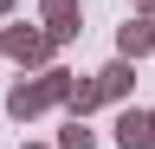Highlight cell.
Returning <instances> with one entry per match:
<instances>
[{
    "label": "cell",
    "instance_id": "obj_11",
    "mask_svg": "<svg viewBox=\"0 0 155 149\" xmlns=\"http://www.w3.org/2000/svg\"><path fill=\"white\" fill-rule=\"evenodd\" d=\"M149 149H155V110H149Z\"/></svg>",
    "mask_w": 155,
    "mask_h": 149
},
{
    "label": "cell",
    "instance_id": "obj_4",
    "mask_svg": "<svg viewBox=\"0 0 155 149\" xmlns=\"http://www.w3.org/2000/svg\"><path fill=\"white\" fill-rule=\"evenodd\" d=\"M91 78H97V97H104V104H123L129 91H136V65L129 59H110L104 71H91Z\"/></svg>",
    "mask_w": 155,
    "mask_h": 149
},
{
    "label": "cell",
    "instance_id": "obj_7",
    "mask_svg": "<svg viewBox=\"0 0 155 149\" xmlns=\"http://www.w3.org/2000/svg\"><path fill=\"white\" fill-rule=\"evenodd\" d=\"M97 104H104V97H97V78H78V91H71V104H65V117H91Z\"/></svg>",
    "mask_w": 155,
    "mask_h": 149
},
{
    "label": "cell",
    "instance_id": "obj_5",
    "mask_svg": "<svg viewBox=\"0 0 155 149\" xmlns=\"http://www.w3.org/2000/svg\"><path fill=\"white\" fill-rule=\"evenodd\" d=\"M110 136H116V149H149V110H116Z\"/></svg>",
    "mask_w": 155,
    "mask_h": 149
},
{
    "label": "cell",
    "instance_id": "obj_1",
    "mask_svg": "<svg viewBox=\"0 0 155 149\" xmlns=\"http://www.w3.org/2000/svg\"><path fill=\"white\" fill-rule=\"evenodd\" d=\"M71 91H78V71H65V65H45L39 78H19V84L7 91V117H13V123H32L39 110L71 104Z\"/></svg>",
    "mask_w": 155,
    "mask_h": 149
},
{
    "label": "cell",
    "instance_id": "obj_9",
    "mask_svg": "<svg viewBox=\"0 0 155 149\" xmlns=\"http://www.w3.org/2000/svg\"><path fill=\"white\" fill-rule=\"evenodd\" d=\"M136 13H149V20H155V0H136Z\"/></svg>",
    "mask_w": 155,
    "mask_h": 149
},
{
    "label": "cell",
    "instance_id": "obj_6",
    "mask_svg": "<svg viewBox=\"0 0 155 149\" xmlns=\"http://www.w3.org/2000/svg\"><path fill=\"white\" fill-rule=\"evenodd\" d=\"M58 149H97V130L84 117H65V130H58Z\"/></svg>",
    "mask_w": 155,
    "mask_h": 149
},
{
    "label": "cell",
    "instance_id": "obj_12",
    "mask_svg": "<svg viewBox=\"0 0 155 149\" xmlns=\"http://www.w3.org/2000/svg\"><path fill=\"white\" fill-rule=\"evenodd\" d=\"M19 149H45V143H19Z\"/></svg>",
    "mask_w": 155,
    "mask_h": 149
},
{
    "label": "cell",
    "instance_id": "obj_3",
    "mask_svg": "<svg viewBox=\"0 0 155 149\" xmlns=\"http://www.w3.org/2000/svg\"><path fill=\"white\" fill-rule=\"evenodd\" d=\"M149 52H155V20H149V13H136V20H123V26H116V59L142 65Z\"/></svg>",
    "mask_w": 155,
    "mask_h": 149
},
{
    "label": "cell",
    "instance_id": "obj_8",
    "mask_svg": "<svg viewBox=\"0 0 155 149\" xmlns=\"http://www.w3.org/2000/svg\"><path fill=\"white\" fill-rule=\"evenodd\" d=\"M39 13H45V26H58V20H78V0H39Z\"/></svg>",
    "mask_w": 155,
    "mask_h": 149
},
{
    "label": "cell",
    "instance_id": "obj_2",
    "mask_svg": "<svg viewBox=\"0 0 155 149\" xmlns=\"http://www.w3.org/2000/svg\"><path fill=\"white\" fill-rule=\"evenodd\" d=\"M0 59L26 65V71H45L52 65V39L39 26H0Z\"/></svg>",
    "mask_w": 155,
    "mask_h": 149
},
{
    "label": "cell",
    "instance_id": "obj_10",
    "mask_svg": "<svg viewBox=\"0 0 155 149\" xmlns=\"http://www.w3.org/2000/svg\"><path fill=\"white\" fill-rule=\"evenodd\" d=\"M13 7H19V0H0V20H7V13H13Z\"/></svg>",
    "mask_w": 155,
    "mask_h": 149
}]
</instances>
